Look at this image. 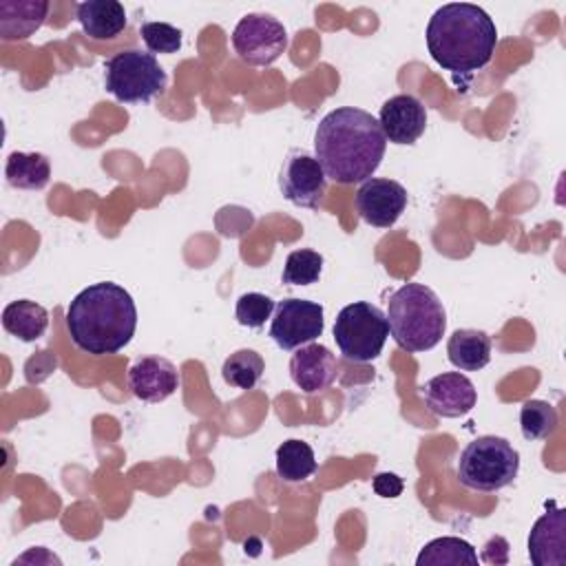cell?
I'll return each mask as SVG.
<instances>
[{"label":"cell","mask_w":566,"mask_h":566,"mask_svg":"<svg viewBox=\"0 0 566 566\" xmlns=\"http://www.w3.org/2000/svg\"><path fill=\"white\" fill-rule=\"evenodd\" d=\"M387 137L378 119L356 106L329 111L314 133V157L327 179L336 184H363L378 170Z\"/></svg>","instance_id":"6da1fadb"},{"label":"cell","mask_w":566,"mask_h":566,"mask_svg":"<svg viewBox=\"0 0 566 566\" xmlns=\"http://www.w3.org/2000/svg\"><path fill=\"white\" fill-rule=\"evenodd\" d=\"M71 340L86 354L104 356L126 347L137 329V307L128 290L113 281L84 287L66 307Z\"/></svg>","instance_id":"7a4b0ae2"},{"label":"cell","mask_w":566,"mask_h":566,"mask_svg":"<svg viewBox=\"0 0 566 566\" xmlns=\"http://www.w3.org/2000/svg\"><path fill=\"white\" fill-rule=\"evenodd\" d=\"M431 57L451 73L471 75L484 69L497 44L493 18L478 4L451 2L436 9L427 24Z\"/></svg>","instance_id":"3957f363"},{"label":"cell","mask_w":566,"mask_h":566,"mask_svg":"<svg viewBox=\"0 0 566 566\" xmlns=\"http://www.w3.org/2000/svg\"><path fill=\"white\" fill-rule=\"evenodd\" d=\"M387 325L396 345L418 354L433 349L447 327V314L438 294L424 283H405L387 301Z\"/></svg>","instance_id":"277c9868"},{"label":"cell","mask_w":566,"mask_h":566,"mask_svg":"<svg viewBox=\"0 0 566 566\" xmlns=\"http://www.w3.org/2000/svg\"><path fill=\"white\" fill-rule=\"evenodd\" d=\"M520 471V453L506 438L480 436L471 440L458 458V480L473 491H500Z\"/></svg>","instance_id":"5b68a950"},{"label":"cell","mask_w":566,"mask_h":566,"mask_svg":"<svg viewBox=\"0 0 566 566\" xmlns=\"http://www.w3.org/2000/svg\"><path fill=\"white\" fill-rule=\"evenodd\" d=\"M166 71L153 53L137 49L115 53L104 62L106 91L126 104L150 102L166 88Z\"/></svg>","instance_id":"8992f818"},{"label":"cell","mask_w":566,"mask_h":566,"mask_svg":"<svg viewBox=\"0 0 566 566\" xmlns=\"http://www.w3.org/2000/svg\"><path fill=\"white\" fill-rule=\"evenodd\" d=\"M389 336L387 316L378 305L356 301L345 305L334 321V340L340 354L354 363L374 360Z\"/></svg>","instance_id":"52a82bcc"},{"label":"cell","mask_w":566,"mask_h":566,"mask_svg":"<svg viewBox=\"0 0 566 566\" xmlns=\"http://www.w3.org/2000/svg\"><path fill=\"white\" fill-rule=\"evenodd\" d=\"M232 46L245 64L268 66L287 49V31L268 13H248L232 31Z\"/></svg>","instance_id":"ba28073f"},{"label":"cell","mask_w":566,"mask_h":566,"mask_svg":"<svg viewBox=\"0 0 566 566\" xmlns=\"http://www.w3.org/2000/svg\"><path fill=\"white\" fill-rule=\"evenodd\" d=\"M325 327V310L316 301L307 298H283L276 303L270 336L272 340L290 352L301 345L314 343Z\"/></svg>","instance_id":"9c48e42d"},{"label":"cell","mask_w":566,"mask_h":566,"mask_svg":"<svg viewBox=\"0 0 566 566\" xmlns=\"http://www.w3.org/2000/svg\"><path fill=\"white\" fill-rule=\"evenodd\" d=\"M279 188L290 203L318 208L327 190V177L316 157L305 150H292L281 166Z\"/></svg>","instance_id":"30bf717a"},{"label":"cell","mask_w":566,"mask_h":566,"mask_svg":"<svg viewBox=\"0 0 566 566\" xmlns=\"http://www.w3.org/2000/svg\"><path fill=\"white\" fill-rule=\"evenodd\" d=\"M407 208V190L394 179L371 177L356 190V210L374 228H391Z\"/></svg>","instance_id":"8fae6325"},{"label":"cell","mask_w":566,"mask_h":566,"mask_svg":"<svg viewBox=\"0 0 566 566\" xmlns=\"http://www.w3.org/2000/svg\"><path fill=\"white\" fill-rule=\"evenodd\" d=\"M424 405L440 418H460L475 407L478 391L460 371H444L429 378L422 387Z\"/></svg>","instance_id":"7c38bea8"},{"label":"cell","mask_w":566,"mask_h":566,"mask_svg":"<svg viewBox=\"0 0 566 566\" xmlns=\"http://www.w3.org/2000/svg\"><path fill=\"white\" fill-rule=\"evenodd\" d=\"M378 124H380L387 142L398 144V146H409L427 128L424 104L409 93L394 95L380 106Z\"/></svg>","instance_id":"4fadbf2b"},{"label":"cell","mask_w":566,"mask_h":566,"mask_svg":"<svg viewBox=\"0 0 566 566\" xmlns=\"http://www.w3.org/2000/svg\"><path fill=\"white\" fill-rule=\"evenodd\" d=\"M528 557L535 566H566V509L548 504L528 533Z\"/></svg>","instance_id":"5bb4252c"},{"label":"cell","mask_w":566,"mask_h":566,"mask_svg":"<svg viewBox=\"0 0 566 566\" xmlns=\"http://www.w3.org/2000/svg\"><path fill=\"white\" fill-rule=\"evenodd\" d=\"M338 363L329 347L321 343H307L296 347L290 360V376L298 389L305 394H316L327 389L336 380Z\"/></svg>","instance_id":"9a60e30c"},{"label":"cell","mask_w":566,"mask_h":566,"mask_svg":"<svg viewBox=\"0 0 566 566\" xmlns=\"http://www.w3.org/2000/svg\"><path fill=\"white\" fill-rule=\"evenodd\" d=\"M128 387L144 402H161L179 387L177 367L161 356H144L128 369Z\"/></svg>","instance_id":"2e32d148"},{"label":"cell","mask_w":566,"mask_h":566,"mask_svg":"<svg viewBox=\"0 0 566 566\" xmlns=\"http://www.w3.org/2000/svg\"><path fill=\"white\" fill-rule=\"evenodd\" d=\"M46 0H4L0 2V35L2 40H24L38 31L46 18Z\"/></svg>","instance_id":"e0dca14e"},{"label":"cell","mask_w":566,"mask_h":566,"mask_svg":"<svg viewBox=\"0 0 566 566\" xmlns=\"http://www.w3.org/2000/svg\"><path fill=\"white\" fill-rule=\"evenodd\" d=\"M77 22L93 40H111L126 29V11L117 0H86L77 4Z\"/></svg>","instance_id":"ac0fdd59"},{"label":"cell","mask_w":566,"mask_h":566,"mask_svg":"<svg viewBox=\"0 0 566 566\" xmlns=\"http://www.w3.org/2000/svg\"><path fill=\"white\" fill-rule=\"evenodd\" d=\"M447 358L462 371H478L491 360V336L482 329H455L447 340Z\"/></svg>","instance_id":"d6986e66"},{"label":"cell","mask_w":566,"mask_h":566,"mask_svg":"<svg viewBox=\"0 0 566 566\" xmlns=\"http://www.w3.org/2000/svg\"><path fill=\"white\" fill-rule=\"evenodd\" d=\"M2 327L11 336H15L24 343H31V340H38L46 332L49 312L35 301L18 298L2 310Z\"/></svg>","instance_id":"ffe728a7"},{"label":"cell","mask_w":566,"mask_h":566,"mask_svg":"<svg viewBox=\"0 0 566 566\" xmlns=\"http://www.w3.org/2000/svg\"><path fill=\"white\" fill-rule=\"evenodd\" d=\"M9 186L20 190H42L51 179V164L42 153H11L4 164Z\"/></svg>","instance_id":"44dd1931"},{"label":"cell","mask_w":566,"mask_h":566,"mask_svg":"<svg viewBox=\"0 0 566 566\" xmlns=\"http://www.w3.org/2000/svg\"><path fill=\"white\" fill-rule=\"evenodd\" d=\"M418 566H462L478 564V551L462 537H436L422 546L416 557Z\"/></svg>","instance_id":"7402d4cb"},{"label":"cell","mask_w":566,"mask_h":566,"mask_svg":"<svg viewBox=\"0 0 566 566\" xmlns=\"http://www.w3.org/2000/svg\"><path fill=\"white\" fill-rule=\"evenodd\" d=\"M314 471H316V458L307 442L292 438L276 449V473L285 482H303Z\"/></svg>","instance_id":"603a6c76"},{"label":"cell","mask_w":566,"mask_h":566,"mask_svg":"<svg viewBox=\"0 0 566 566\" xmlns=\"http://www.w3.org/2000/svg\"><path fill=\"white\" fill-rule=\"evenodd\" d=\"M263 371H265V363L261 354L254 349H237L223 360V367H221L223 380L237 389L256 387Z\"/></svg>","instance_id":"cb8c5ba5"},{"label":"cell","mask_w":566,"mask_h":566,"mask_svg":"<svg viewBox=\"0 0 566 566\" xmlns=\"http://www.w3.org/2000/svg\"><path fill=\"white\" fill-rule=\"evenodd\" d=\"M557 409L546 400H526L520 409V429L526 440H544L557 429Z\"/></svg>","instance_id":"d4e9b609"},{"label":"cell","mask_w":566,"mask_h":566,"mask_svg":"<svg viewBox=\"0 0 566 566\" xmlns=\"http://www.w3.org/2000/svg\"><path fill=\"white\" fill-rule=\"evenodd\" d=\"M323 272V256L316 250H294L287 254L283 265V283L287 285H312Z\"/></svg>","instance_id":"484cf974"},{"label":"cell","mask_w":566,"mask_h":566,"mask_svg":"<svg viewBox=\"0 0 566 566\" xmlns=\"http://www.w3.org/2000/svg\"><path fill=\"white\" fill-rule=\"evenodd\" d=\"M274 307H276V303L268 294L245 292L237 301L234 316H237L239 325L256 329V327H261L274 314Z\"/></svg>","instance_id":"4316f807"},{"label":"cell","mask_w":566,"mask_h":566,"mask_svg":"<svg viewBox=\"0 0 566 566\" xmlns=\"http://www.w3.org/2000/svg\"><path fill=\"white\" fill-rule=\"evenodd\" d=\"M142 40L148 51L155 53H177L181 49V31L168 22H144L139 27Z\"/></svg>","instance_id":"83f0119b"},{"label":"cell","mask_w":566,"mask_h":566,"mask_svg":"<svg viewBox=\"0 0 566 566\" xmlns=\"http://www.w3.org/2000/svg\"><path fill=\"white\" fill-rule=\"evenodd\" d=\"M371 489L376 491V495L380 497H398L405 489V482L400 475L396 473H378L374 480H371Z\"/></svg>","instance_id":"f1b7e54d"}]
</instances>
